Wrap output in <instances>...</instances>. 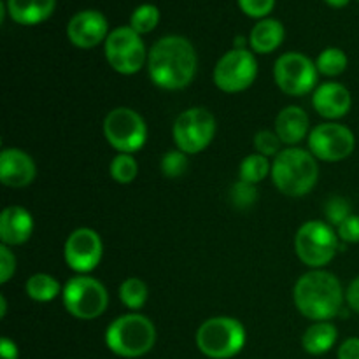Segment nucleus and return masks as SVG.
I'll return each mask as SVG.
<instances>
[{
    "mask_svg": "<svg viewBox=\"0 0 359 359\" xmlns=\"http://www.w3.org/2000/svg\"><path fill=\"white\" fill-rule=\"evenodd\" d=\"M272 181L286 196H304L312 191L319 177V167L314 154L300 147H286L272 163Z\"/></svg>",
    "mask_w": 359,
    "mask_h": 359,
    "instance_id": "nucleus-3",
    "label": "nucleus"
},
{
    "mask_svg": "<svg viewBox=\"0 0 359 359\" xmlns=\"http://www.w3.org/2000/svg\"><path fill=\"white\" fill-rule=\"evenodd\" d=\"M233 48H235V49H248V48H245V39L242 37V35H238V37H235Z\"/></svg>",
    "mask_w": 359,
    "mask_h": 359,
    "instance_id": "nucleus-40",
    "label": "nucleus"
},
{
    "mask_svg": "<svg viewBox=\"0 0 359 359\" xmlns=\"http://www.w3.org/2000/svg\"><path fill=\"white\" fill-rule=\"evenodd\" d=\"M16 272V258L7 245H0V284L9 283L13 273Z\"/></svg>",
    "mask_w": 359,
    "mask_h": 359,
    "instance_id": "nucleus-35",
    "label": "nucleus"
},
{
    "mask_svg": "<svg viewBox=\"0 0 359 359\" xmlns=\"http://www.w3.org/2000/svg\"><path fill=\"white\" fill-rule=\"evenodd\" d=\"M104 255L100 235L91 228H77L65 241L63 258L67 266L79 276L93 272Z\"/></svg>",
    "mask_w": 359,
    "mask_h": 359,
    "instance_id": "nucleus-14",
    "label": "nucleus"
},
{
    "mask_svg": "<svg viewBox=\"0 0 359 359\" xmlns=\"http://www.w3.org/2000/svg\"><path fill=\"white\" fill-rule=\"evenodd\" d=\"M63 305L70 316L83 321L100 318L109 305V294L100 280L90 276H76L63 286Z\"/></svg>",
    "mask_w": 359,
    "mask_h": 359,
    "instance_id": "nucleus-7",
    "label": "nucleus"
},
{
    "mask_svg": "<svg viewBox=\"0 0 359 359\" xmlns=\"http://www.w3.org/2000/svg\"><path fill=\"white\" fill-rule=\"evenodd\" d=\"M284 41V27L279 20L273 18H265L259 20L252 27L251 35H249V46L252 51L258 55H269L273 53Z\"/></svg>",
    "mask_w": 359,
    "mask_h": 359,
    "instance_id": "nucleus-21",
    "label": "nucleus"
},
{
    "mask_svg": "<svg viewBox=\"0 0 359 359\" xmlns=\"http://www.w3.org/2000/svg\"><path fill=\"white\" fill-rule=\"evenodd\" d=\"M160 23V11L153 4H142L137 7L130 18V27L137 32L139 35L149 34Z\"/></svg>",
    "mask_w": 359,
    "mask_h": 359,
    "instance_id": "nucleus-27",
    "label": "nucleus"
},
{
    "mask_svg": "<svg viewBox=\"0 0 359 359\" xmlns=\"http://www.w3.org/2000/svg\"><path fill=\"white\" fill-rule=\"evenodd\" d=\"M337 233H339L340 241H344L346 244H358L359 242V216L356 214H351L339 228H337Z\"/></svg>",
    "mask_w": 359,
    "mask_h": 359,
    "instance_id": "nucleus-34",
    "label": "nucleus"
},
{
    "mask_svg": "<svg viewBox=\"0 0 359 359\" xmlns=\"http://www.w3.org/2000/svg\"><path fill=\"white\" fill-rule=\"evenodd\" d=\"M293 300L304 318L311 321H330L340 314L346 300L342 284L323 269L311 270L297 280Z\"/></svg>",
    "mask_w": 359,
    "mask_h": 359,
    "instance_id": "nucleus-2",
    "label": "nucleus"
},
{
    "mask_svg": "<svg viewBox=\"0 0 359 359\" xmlns=\"http://www.w3.org/2000/svg\"><path fill=\"white\" fill-rule=\"evenodd\" d=\"M337 339H339V330L333 323L318 321L305 330L304 337H302V346H304L305 353L312 354V356H321L333 349Z\"/></svg>",
    "mask_w": 359,
    "mask_h": 359,
    "instance_id": "nucleus-22",
    "label": "nucleus"
},
{
    "mask_svg": "<svg viewBox=\"0 0 359 359\" xmlns=\"http://www.w3.org/2000/svg\"><path fill=\"white\" fill-rule=\"evenodd\" d=\"M325 2L328 4V6L335 7V9H342V7H346L351 0H325Z\"/></svg>",
    "mask_w": 359,
    "mask_h": 359,
    "instance_id": "nucleus-39",
    "label": "nucleus"
},
{
    "mask_svg": "<svg viewBox=\"0 0 359 359\" xmlns=\"http://www.w3.org/2000/svg\"><path fill=\"white\" fill-rule=\"evenodd\" d=\"M174 142L184 154H198L210 146L216 135V118L203 107L186 109L172 128Z\"/></svg>",
    "mask_w": 359,
    "mask_h": 359,
    "instance_id": "nucleus-8",
    "label": "nucleus"
},
{
    "mask_svg": "<svg viewBox=\"0 0 359 359\" xmlns=\"http://www.w3.org/2000/svg\"><path fill=\"white\" fill-rule=\"evenodd\" d=\"M6 312H7V302H6V297H0V316L2 318H6Z\"/></svg>",
    "mask_w": 359,
    "mask_h": 359,
    "instance_id": "nucleus-41",
    "label": "nucleus"
},
{
    "mask_svg": "<svg viewBox=\"0 0 359 359\" xmlns=\"http://www.w3.org/2000/svg\"><path fill=\"white\" fill-rule=\"evenodd\" d=\"M356 137L353 130L340 123L328 121L318 125L309 133V151L314 154L316 160L323 161H342L354 153Z\"/></svg>",
    "mask_w": 359,
    "mask_h": 359,
    "instance_id": "nucleus-13",
    "label": "nucleus"
},
{
    "mask_svg": "<svg viewBox=\"0 0 359 359\" xmlns=\"http://www.w3.org/2000/svg\"><path fill=\"white\" fill-rule=\"evenodd\" d=\"M347 63H349L347 55L340 48H326L316 60L319 74L326 77H337L344 74L347 69Z\"/></svg>",
    "mask_w": 359,
    "mask_h": 359,
    "instance_id": "nucleus-26",
    "label": "nucleus"
},
{
    "mask_svg": "<svg viewBox=\"0 0 359 359\" xmlns=\"http://www.w3.org/2000/svg\"><path fill=\"white\" fill-rule=\"evenodd\" d=\"M339 359H359V339L358 337L347 339L346 342L339 347Z\"/></svg>",
    "mask_w": 359,
    "mask_h": 359,
    "instance_id": "nucleus-36",
    "label": "nucleus"
},
{
    "mask_svg": "<svg viewBox=\"0 0 359 359\" xmlns=\"http://www.w3.org/2000/svg\"><path fill=\"white\" fill-rule=\"evenodd\" d=\"M188 168V154H184L182 151L174 149L168 151L161 158V172H163L165 177L168 179H177Z\"/></svg>",
    "mask_w": 359,
    "mask_h": 359,
    "instance_id": "nucleus-31",
    "label": "nucleus"
},
{
    "mask_svg": "<svg viewBox=\"0 0 359 359\" xmlns=\"http://www.w3.org/2000/svg\"><path fill=\"white\" fill-rule=\"evenodd\" d=\"M312 107L318 111L319 116L333 121L347 116L353 107V97L344 84L330 81L316 88L312 95Z\"/></svg>",
    "mask_w": 359,
    "mask_h": 359,
    "instance_id": "nucleus-17",
    "label": "nucleus"
},
{
    "mask_svg": "<svg viewBox=\"0 0 359 359\" xmlns=\"http://www.w3.org/2000/svg\"><path fill=\"white\" fill-rule=\"evenodd\" d=\"M37 175L35 161L18 147H6L0 153V181L9 188H25Z\"/></svg>",
    "mask_w": 359,
    "mask_h": 359,
    "instance_id": "nucleus-16",
    "label": "nucleus"
},
{
    "mask_svg": "<svg viewBox=\"0 0 359 359\" xmlns=\"http://www.w3.org/2000/svg\"><path fill=\"white\" fill-rule=\"evenodd\" d=\"M104 135L118 153L132 154L147 140V125L142 116L130 107H116L105 116Z\"/></svg>",
    "mask_w": 359,
    "mask_h": 359,
    "instance_id": "nucleus-9",
    "label": "nucleus"
},
{
    "mask_svg": "<svg viewBox=\"0 0 359 359\" xmlns=\"http://www.w3.org/2000/svg\"><path fill=\"white\" fill-rule=\"evenodd\" d=\"M34 217L25 207H6L0 214V241L4 245H21L32 237Z\"/></svg>",
    "mask_w": 359,
    "mask_h": 359,
    "instance_id": "nucleus-18",
    "label": "nucleus"
},
{
    "mask_svg": "<svg viewBox=\"0 0 359 359\" xmlns=\"http://www.w3.org/2000/svg\"><path fill=\"white\" fill-rule=\"evenodd\" d=\"M7 14L18 25L32 27L48 20L56 9V0H7Z\"/></svg>",
    "mask_w": 359,
    "mask_h": 359,
    "instance_id": "nucleus-20",
    "label": "nucleus"
},
{
    "mask_svg": "<svg viewBox=\"0 0 359 359\" xmlns=\"http://www.w3.org/2000/svg\"><path fill=\"white\" fill-rule=\"evenodd\" d=\"M147 294L149 291H147L146 283L139 277H128L119 286V300L130 311H140L146 305Z\"/></svg>",
    "mask_w": 359,
    "mask_h": 359,
    "instance_id": "nucleus-24",
    "label": "nucleus"
},
{
    "mask_svg": "<svg viewBox=\"0 0 359 359\" xmlns=\"http://www.w3.org/2000/svg\"><path fill=\"white\" fill-rule=\"evenodd\" d=\"M0 359H18V346L7 337L0 340Z\"/></svg>",
    "mask_w": 359,
    "mask_h": 359,
    "instance_id": "nucleus-38",
    "label": "nucleus"
},
{
    "mask_svg": "<svg viewBox=\"0 0 359 359\" xmlns=\"http://www.w3.org/2000/svg\"><path fill=\"white\" fill-rule=\"evenodd\" d=\"M147 72L161 90H182L191 84L196 74L195 48L181 35L161 37L147 53Z\"/></svg>",
    "mask_w": 359,
    "mask_h": 359,
    "instance_id": "nucleus-1",
    "label": "nucleus"
},
{
    "mask_svg": "<svg viewBox=\"0 0 359 359\" xmlns=\"http://www.w3.org/2000/svg\"><path fill=\"white\" fill-rule=\"evenodd\" d=\"M258 200V189L255 184H249L245 181H237L230 189V202L235 209L245 210L252 207Z\"/></svg>",
    "mask_w": 359,
    "mask_h": 359,
    "instance_id": "nucleus-29",
    "label": "nucleus"
},
{
    "mask_svg": "<svg viewBox=\"0 0 359 359\" xmlns=\"http://www.w3.org/2000/svg\"><path fill=\"white\" fill-rule=\"evenodd\" d=\"M270 172H272V165H270L269 158L259 153H252L245 156L242 160L241 168H238L241 181H245L255 186L259 184Z\"/></svg>",
    "mask_w": 359,
    "mask_h": 359,
    "instance_id": "nucleus-25",
    "label": "nucleus"
},
{
    "mask_svg": "<svg viewBox=\"0 0 359 359\" xmlns=\"http://www.w3.org/2000/svg\"><path fill=\"white\" fill-rule=\"evenodd\" d=\"M238 6H241L242 13L248 16L265 20L272 13L276 0H238Z\"/></svg>",
    "mask_w": 359,
    "mask_h": 359,
    "instance_id": "nucleus-33",
    "label": "nucleus"
},
{
    "mask_svg": "<svg viewBox=\"0 0 359 359\" xmlns=\"http://www.w3.org/2000/svg\"><path fill=\"white\" fill-rule=\"evenodd\" d=\"M109 172H111V177L116 182H119V184H130V182L135 181L137 174H139V163H137V160L132 154L119 153L111 161Z\"/></svg>",
    "mask_w": 359,
    "mask_h": 359,
    "instance_id": "nucleus-28",
    "label": "nucleus"
},
{
    "mask_svg": "<svg viewBox=\"0 0 359 359\" xmlns=\"http://www.w3.org/2000/svg\"><path fill=\"white\" fill-rule=\"evenodd\" d=\"M280 144H283V140L279 139V135H277L276 132H270V130H262V132L256 133L255 137L256 151L266 158L269 156L276 158L277 154L283 151L280 149Z\"/></svg>",
    "mask_w": 359,
    "mask_h": 359,
    "instance_id": "nucleus-32",
    "label": "nucleus"
},
{
    "mask_svg": "<svg viewBox=\"0 0 359 359\" xmlns=\"http://www.w3.org/2000/svg\"><path fill=\"white\" fill-rule=\"evenodd\" d=\"M325 216L330 224L339 228L351 216V203L344 196H330L325 203Z\"/></svg>",
    "mask_w": 359,
    "mask_h": 359,
    "instance_id": "nucleus-30",
    "label": "nucleus"
},
{
    "mask_svg": "<svg viewBox=\"0 0 359 359\" xmlns=\"http://www.w3.org/2000/svg\"><path fill=\"white\" fill-rule=\"evenodd\" d=\"M105 58L123 76L137 74L147 60L146 46L132 27H118L105 39Z\"/></svg>",
    "mask_w": 359,
    "mask_h": 359,
    "instance_id": "nucleus-11",
    "label": "nucleus"
},
{
    "mask_svg": "<svg viewBox=\"0 0 359 359\" xmlns=\"http://www.w3.org/2000/svg\"><path fill=\"white\" fill-rule=\"evenodd\" d=\"M196 347L210 359H231L245 346V328L238 319L228 316L210 318L196 330Z\"/></svg>",
    "mask_w": 359,
    "mask_h": 359,
    "instance_id": "nucleus-5",
    "label": "nucleus"
},
{
    "mask_svg": "<svg viewBox=\"0 0 359 359\" xmlns=\"http://www.w3.org/2000/svg\"><path fill=\"white\" fill-rule=\"evenodd\" d=\"M309 128H311V119H309L307 112L298 105H287L277 114L273 132L279 135L283 144L293 147L304 139H307V135L311 133Z\"/></svg>",
    "mask_w": 359,
    "mask_h": 359,
    "instance_id": "nucleus-19",
    "label": "nucleus"
},
{
    "mask_svg": "<svg viewBox=\"0 0 359 359\" xmlns=\"http://www.w3.org/2000/svg\"><path fill=\"white\" fill-rule=\"evenodd\" d=\"M339 233L332 224L323 221H307L302 224L294 237V251L304 265L312 270L323 269L335 258L339 251Z\"/></svg>",
    "mask_w": 359,
    "mask_h": 359,
    "instance_id": "nucleus-6",
    "label": "nucleus"
},
{
    "mask_svg": "<svg viewBox=\"0 0 359 359\" xmlns=\"http://www.w3.org/2000/svg\"><path fill=\"white\" fill-rule=\"evenodd\" d=\"M346 302L347 305H349L351 311L358 312L359 314V276L349 284V287H347Z\"/></svg>",
    "mask_w": 359,
    "mask_h": 359,
    "instance_id": "nucleus-37",
    "label": "nucleus"
},
{
    "mask_svg": "<svg viewBox=\"0 0 359 359\" xmlns=\"http://www.w3.org/2000/svg\"><path fill=\"white\" fill-rule=\"evenodd\" d=\"M258 76V62L249 49H231L217 60L214 83L224 93H238L251 86Z\"/></svg>",
    "mask_w": 359,
    "mask_h": 359,
    "instance_id": "nucleus-12",
    "label": "nucleus"
},
{
    "mask_svg": "<svg viewBox=\"0 0 359 359\" xmlns=\"http://www.w3.org/2000/svg\"><path fill=\"white\" fill-rule=\"evenodd\" d=\"M105 344L116 356L135 359L146 356L156 344V328L153 321L142 314L119 316L105 332Z\"/></svg>",
    "mask_w": 359,
    "mask_h": 359,
    "instance_id": "nucleus-4",
    "label": "nucleus"
},
{
    "mask_svg": "<svg viewBox=\"0 0 359 359\" xmlns=\"http://www.w3.org/2000/svg\"><path fill=\"white\" fill-rule=\"evenodd\" d=\"M107 18L93 9L81 11L70 18L67 25V37L76 48L91 49L109 37Z\"/></svg>",
    "mask_w": 359,
    "mask_h": 359,
    "instance_id": "nucleus-15",
    "label": "nucleus"
},
{
    "mask_svg": "<svg viewBox=\"0 0 359 359\" xmlns=\"http://www.w3.org/2000/svg\"><path fill=\"white\" fill-rule=\"evenodd\" d=\"M319 70L304 53H284L273 65V79L279 90L290 97H304L318 84Z\"/></svg>",
    "mask_w": 359,
    "mask_h": 359,
    "instance_id": "nucleus-10",
    "label": "nucleus"
},
{
    "mask_svg": "<svg viewBox=\"0 0 359 359\" xmlns=\"http://www.w3.org/2000/svg\"><path fill=\"white\" fill-rule=\"evenodd\" d=\"M25 291L32 300L41 302V304L55 300L60 293H63L58 280L49 273H34L25 284Z\"/></svg>",
    "mask_w": 359,
    "mask_h": 359,
    "instance_id": "nucleus-23",
    "label": "nucleus"
}]
</instances>
